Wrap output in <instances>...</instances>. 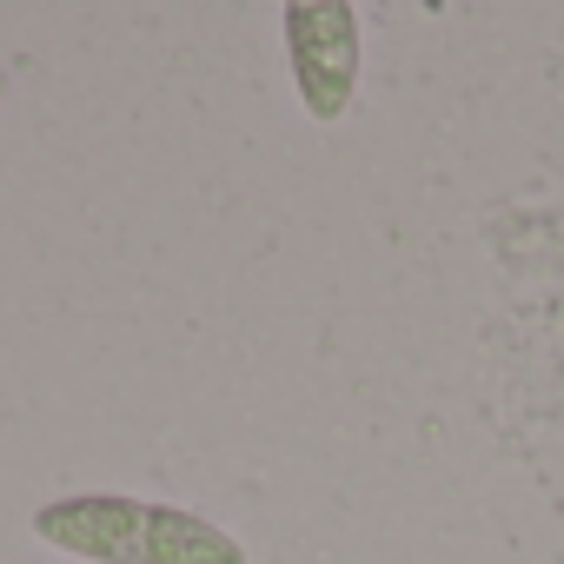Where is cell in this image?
<instances>
[{"label": "cell", "instance_id": "cell-1", "mask_svg": "<svg viewBox=\"0 0 564 564\" xmlns=\"http://www.w3.org/2000/svg\"><path fill=\"white\" fill-rule=\"evenodd\" d=\"M34 538L80 564H246V544L226 524L186 505H153L120 491H80L41 505Z\"/></svg>", "mask_w": 564, "mask_h": 564}, {"label": "cell", "instance_id": "cell-2", "mask_svg": "<svg viewBox=\"0 0 564 564\" xmlns=\"http://www.w3.org/2000/svg\"><path fill=\"white\" fill-rule=\"evenodd\" d=\"M279 34H286L300 107L319 127L346 120L352 94H359V61H366L359 8H352V0H286V8H279Z\"/></svg>", "mask_w": 564, "mask_h": 564}, {"label": "cell", "instance_id": "cell-3", "mask_svg": "<svg viewBox=\"0 0 564 564\" xmlns=\"http://www.w3.org/2000/svg\"><path fill=\"white\" fill-rule=\"evenodd\" d=\"M0 100H8V74H0Z\"/></svg>", "mask_w": 564, "mask_h": 564}]
</instances>
